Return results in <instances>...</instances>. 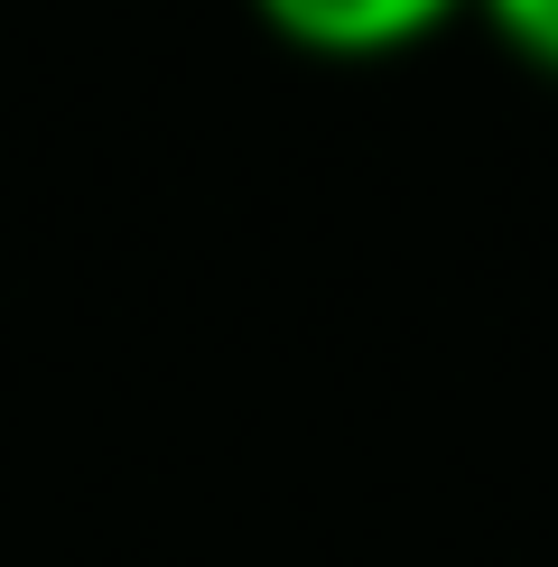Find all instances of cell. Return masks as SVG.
Returning <instances> with one entry per match:
<instances>
[{"mask_svg": "<svg viewBox=\"0 0 558 567\" xmlns=\"http://www.w3.org/2000/svg\"><path fill=\"white\" fill-rule=\"evenodd\" d=\"M465 0H261V19L289 47H308V56H401V47L437 38Z\"/></svg>", "mask_w": 558, "mask_h": 567, "instance_id": "cell-1", "label": "cell"}, {"mask_svg": "<svg viewBox=\"0 0 558 567\" xmlns=\"http://www.w3.org/2000/svg\"><path fill=\"white\" fill-rule=\"evenodd\" d=\"M475 10L503 29L512 56H530L540 75H558V0H475Z\"/></svg>", "mask_w": 558, "mask_h": 567, "instance_id": "cell-2", "label": "cell"}]
</instances>
